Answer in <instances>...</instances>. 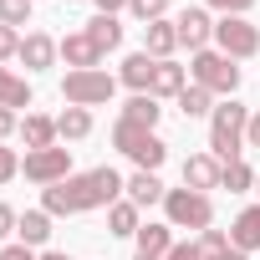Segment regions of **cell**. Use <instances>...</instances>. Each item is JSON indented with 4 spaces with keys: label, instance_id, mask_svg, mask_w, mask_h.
I'll return each mask as SVG.
<instances>
[{
    "label": "cell",
    "instance_id": "obj_1",
    "mask_svg": "<svg viewBox=\"0 0 260 260\" xmlns=\"http://www.w3.org/2000/svg\"><path fill=\"white\" fill-rule=\"evenodd\" d=\"M122 194H127V179L102 164V169H87V174H72V179L41 189V209L46 214H87V209H112Z\"/></svg>",
    "mask_w": 260,
    "mask_h": 260
},
{
    "label": "cell",
    "instance_id": "obj_2",
    "mask_svg": "<svg viewBox=\"0 0 260 260\" xmlns=\"http://www.w3.org/2000/svg\"><path fill=\"white\" fill-rule=\"evenodd\" d=\"M245 127H250V107L235 102V97H224V102L209 112V153H214L219 164H235V158L245 153Z\"/></svg>",
    "mask_w": 260,
    "mask_h": 260
},
{
    "label": "cell",
    "instance_id": "obj_3",
    "mask_svg": "<svg viewBox=\"0 0 260 260\" xmlns=\"http://www.w3.org/2000/svg\"><path fill=\"white\" fill-rule=\"evenodd\" d=\"M112 148L117 153H127L138 169H148V174H158L164 169V158H169V143L158 138V127H143V122H127V117H117L112 122Z\"/></svg>",
    "mask_w": 260,
    "mask_h": 260
},
{
    "label": "cell",
    "instance_id": "obj_4",
    "mask_svg": "<svg viewBox=\"0 0 260 260\" xmlns=\"http://www.w3.org/2000/svg\"><path fill=\"white\" fill-rule=\"evenodd\" d=\"M189 72H194V87H204V92H214V97H235V87H240V67L224 56V51H194V61H189Z\"/></svg>",
    "mask_w": 260,
    "mask_h": 260
},
{
    "label": "cell",
    "instance_id": "obj_5",
    "mask_svg": "<svg viewBox=\"0 0 260 260\" xmlns=\"http://www.w3.org/2000/svg\"><path fill=\"white\" fill-rule=\"evenodd\" d=\"M164 214H169V224L174 230H209L214 224V204H209V194H199V189H169L164 194Z\"/></svg>",
    "mask_w": 260,
    "mask_h": 260
},
{
    "label": "cell",
    "instance_id": "obj_6",
    "mask_svg": "<svg viewBox=\"0 0 260 260\" xmlns=\"http://www.w3.org/2000/svg\"><path fill=\"white\" fill-rule=\"evenodd\" d=\"M214 51H224L230 61H245L260 51V26L245 16H219L214 21Z\"/></svg>",
    "mask_w": 260,
    "mask_h": 260
},
{
    "label": "cell",
    "instance_id": "obj_7",
    "mask_svg": "<svg viewBox=\"0 0 260 260\" xmlns=\"http://www.w3.org/2000/svg\"><path fill=\"white\" fill-rule=\"evenodd\" d=\"M112 92H117V77H107L102 67H92V72H67V77H61V97H67L72 107L112 102Z\"/></svg>",
    "mask_w": 260,
    "mask_h": 260
},
{
    "label": "cell",
    "instance_id": "obj_8",
    "mask_svg": "<svg viewBox=\"0 0 260 260\" xmlns=\"http://www.w3.org/2000/svg\"><path fill=\"white\" fill-rule=\"evenodd\" d=\"M21 174H26L31 184L51 189V184L72 179V148H31V153H26V164H21Z\"/></svg>",
    "mask_w": 260,
    "mask_h": 260
},
{
    "label": "cell",
    "instance_id": "obj_9",
    "mask_svg": "<svg viewBox=\"0 0 260 260\" xmlns=\"http://www.w3.org/2000/svg\"><path fill=\"white\" fill-rule=\"evenodd\" d=\"M174 31H179V46H189V51H204L214 41V21H209L204 6H184L174 16Z\"/></svg>",
    "mask_w": 260,
    "mask_h": 260
},
{
    "label": "cell",
    "instance_id": "obj_10",
    "mask_svg": "<svg viewBox=\"0 0 260 260\" xmlns=\"http://www.w3.org/2000/svg\"><path fill=\"white\" fill-rule=\"evenodd\" d=\"M56 51H61V61H67L72 72H92V67H102V46H97L87 31L61 36V41H56Z\"/></svg>",
    "mask_w": 260,
    "mask_h": 260
},
{
    "label": "cell",
    "instance_id": "obj_11",
    "mask_svg": "<svg viewBox=\"0 0 260 260\" xmlns=\"http://www.w3.org/2000/svg\"><path fill=\"white\" fill-rule=\"evenodd\" d=\"M219 174H224V164L214 158V153H189L184 158V189H219Z\"/></svg>",
    "mask_w": 260,
    "mask_h": 260
},
{
    "label": "cell",
    "instance_id": "obj_12",
    "mask_svg": "<svg viewBox=\"0 0 260 260\" xmlns=\"http://www.w3.org/2000/svg\"><path fill=\"white\" fill-rule=\"evenodd\" d=\"M143 51H148L153 61H174V51H179V31H174L169 16L153 21V26H143Z\"/></svg>",
    "mask_w": 260,
    "mask_h": 260
},
{
    "label": "cell",
    "instance_id": "obj_13",
    "mask_svg": "<svg viewBox=\"0 0 260 260\" xmlns=\"http://www.w3.org/2000/svg\"><path fill=\"white\" fill-rule=\"evenodd\" d=\"M56 56H61V51H56V41H51L46 31H31V36L21 41V61H26V72H46Z\"/></svg>",
    "mask_w": 260,
    "mask_h": 260
},
{
    "label": "cell",
    "instance_id": "obj_14",
    "mask_svg": "<svg viewBox=\"0 0 260 260\" xmlns=\"http://www.w3.org/2000/svg\"><path fill=\"white\" fill-rule=\"evenodd\" d=\"M230 245L235 250H260V204H250V209H240L235 214V224H230Z\"/></svg>",
    "mask_w": 260,
    "mask_h": 260
},
{
    "label": "cell",
    "instance_id": "obj_15",
    "mask_svg": "<svg viewBox=\"0 0 260 260\" xmlns=\"http://www.w3.org/2000/svg\"><path fill=\"white\" fill-rule=\"evenodd\" d=\"M153 67H158V61H153L148 51H133V56L122 61L117 82H122V87H133V92H148V87H153Z\"/></svg>",
    "mask_w": 260,
    "mask_h": 260
},
{
    "label": "cell",
    "instance_id": "obj_16",
    "mask_svg": "<svg viewBox=\"0 0 260 260\" xmlns=\"http://www.w3.org/2000/svg\"><path fill=\"white\" fill-rule=\"evenodd\" d=\"M21 138H26V153H31V148H56V117L26 112V122H21Z\"/></svg>",
    "mask_w": 260,
    "mask_h": 260
},
{
    "label": "cell",
    "instance_id": "obj_17",
    "mask_svg": "<svg viewBox=\"0 0 260 260\" xmlns=\"http://www.w3.org/2000/svg\"><path fill=\"white\" fill-rule=\"evenodd\" d=\"M164 184H158V174H148V169H138L133 179H127V199H133L138 209H148V204H164Z\"/></svg>",
    "mask_w": 260,
    "mask_h": 260
},
{
    "label": "cell",
    "instance_id": "obj_18",
    "mask_svg": "<svg viewBox=\"0 0 260 260\" xmlns=\"http://www.w3.org/2000/svg\"><path fill=\"white\" fill-rule=\"evenodd\" d=\"M184 87H189L184 67H179V61H158V67H153V87H148V97H179Z\"/></svg>",
    "mask_w": 260,
    "mask_h": 260
},
{
    "label": "cell",
    "instance_id": "obj_19",
    "mask_svg": "<svg viewBox=\"0 0 260 260\" xmlns=\"http://www.w3.org/2000/svg\"><path fill=\"white\" fill-rule=\"evenodd\" d=\"M16 240H21V245H31V250H36V245H46V240H51V214H46V209H26V214H21V224H16Z\"/></svg>",
    "mask_w": 260,
    "mask_h": 260
},
{
    "label": "cell",
    "instance_id": "obj_20",
    "mask_svg": "<svg viewBox=\"0 0 260 260\" xmlns=\"http://www.w3.org/2000/svg\"><path fill=\"white\" fill-rule=\"evenodd\" d=\"M174 245H179V240H174V224H169V219H164V224H143V230H138V255H158V260H164Z\"/></svg>",
    "mask_w": 260,
    "mask_h": 260
},
{
    "label": "cell",
    "instance_id": "obj_21",
    "mask_svg": "<svg viewBox=\"0 0 260 260\" xmlns=\"http://www.w3.org/2000/svg\"><path fill=\"white\" fill-rule=\"evenodd\" d=\"M0 107H31V82L26 77H16L11 67H0Z\"/></svg>",
    "mask_w": 260,
    "mask_h": 260
},
{
    "label": "cell",
    "instance_id": "obj_22",
    "mask_svg": "<svg viewBox=\"0 0 260 260\" xmlns=\"http://www.w3.org/2000/svg\"><path fill=\"white\" fill-rule=\"evenodd\" d=\"M92 133V112L87 107H67L61 117H56V138H67V143H82Z\"/></svg>",
    "mask_w": 260,
    "mask_h": 260
},
{
    "label": "cell",
    "instance_id": "obj_23",
    "mask_svg": "<svg viewBox=\"0 0 260 260\" xmlns=\"http://www.w3.org/2000/svg\"><path fill=\"white\" fill-rule=\"evenodd\" d=\"M143 224H138V204L133 199H117L112 209H107V235H138Z\"/></svg>",
    "mask_w": 260,
    "mask_h": 260
},
{
    "label": "cell",
    "instance_id": "obj_24",
    "mask_svg": "<svg viewBox=\"0 0 260 260\" xmlns=\"http://www.w3.org/2000/svg\"><path fill=\"white\" fill-rule=\"evenodd\" d=\"M158 97H148V92H133V97H127V107H122V117L127 122H143V127H158Z\"/></svg>",
    "mask_w": 260,
    "mask_h": 260
},
{
    "label": "cell",
    "instance_id": "obj_25",
    "mask_svg": "<svg viewBox=\"0 0 260 260\" xmlns=\"http://www.w3.org/2000/svg\"><path fill=\"white\" fill-rule=\"evenodd\" d=\"M87 36H92L102 51L122 46V26H117V16H92V21H87Z\"/></svg>",
    "mask_w": 260,
    "mask_h": 260
},
{
    "label": "cell",
    "instance_id": "obj_26",
    "mask_svg": "<svg viewBox=\"0 0 260 260\" xmlns=\"http://www.w3.org/2000/svg\"><path fill=\"white\" fill-rule=\"evenodd\" d=\"M179 112H184V117H209V112H214V92H204V87L189 82V87L179 92Z\"/></svg>",
    "mask_w": 260,
    "mask_h": 260
},
{
    "label": "cell",
    "instance_id": "obj_27",
    "mask_svg": "<svg viewBox=\"0 0 260 260\" xmlns=\"http://www.w3.org/2000/svg\"><path fill=\"white\" fill-rule=\"evenodd\" d=\"M219 189H230V194H245V189H255V169H250L245 158L224 164V174H219Z\"/></svg>",
    "mask_w": 260,
    "mask_h": 260
},
{
    "label": "cell",
    "instance_id": "obj_28",
    "mask_svg": "<svg viewBox=\"0 0 260 260\" xmlns=\"http://www.w3.org/2000/svg\"><path fill=\"white\" fill-rule=\"evenodd\" d=\"M31 11H36V0H0V26H26L31 21Z\"/></svg>",
    "mask_w": 260,
    "mask_h": 260
},
{
    "label": "cell",
    "instance_id": "obj_29",
    "mask_svg": "<svg viewBox=\"0 0 260 260\" xmlns=\"http://www.w3.org/2000/svg\"><path fill=\"white\" fill-rule=\"evenodd\" d=\"M127 11H133L143 26H153V21H164V16H169V0H127Z\"/></svg>",
    "mask_w": 260,
    "mask_h": 260
},
{
    "label": "cell",
    "instance_id": "obj_30",
    "mask_svg": "<svg viewBox=\"0 0 260 260\" xmlns=\"http://www.w3.org/2000/svg\"><path fill=\"white\" fill-rule=\"evenodd\" d=\"M199 250H204V260H219V255H224V250H230V235H224V230H214V224H209V230H204V235H199Z\"/></svg>",
    "mask_w": 260,
    "mask_h": 260
},
{
    "label": "cell",
    "instance_id": "obj_31",
    "mask_svg": "<svg viewBox=\"0 0 260 260\" xmlns=\"http://www.w3.org/2000/svg\"><path fill=\"white\" fill-rule=\"evenodd\" d=\"M21 41H26V36H21L16 26H0V61H11V56H21Z\"/></svg>",
    "mask_w": 260,
    "mask_h": 260
},
{
    "label": "cell",
    "instance_id": "obj_32",
    "mask_svg": "<svg viewBox=\"0 0 260 260\" xmlns=\"http://www.w3.org/2000/svg\"><path fill=\"white\" fill-rule=\"evenodd\" d=\"M21 174V158H16V148H6V143H0V184H11Z\"/></svg>",
    "mask_w": 260,
    "mask_h": 260
},
{
    "label": "cell",
    "instance_id": "obj_33",
    "mask_svg": "<svg viewBox=\"0 0 260 260\" xmlns=\"http://www.w3.org/2000/svg\"><path fill=\"white\" fill-rule=\"evenodd\" d=\"M204 6H209V11H219V16H245L255 0H204Z\"/></svg>",
    "mask_w": 260,
    "mask_h": 260
},
{
    "label": "cell",
    "instance_id": "obj_34",
    "mask_svg": "<svg viewBox=\"0 0 260 260\" xmlns=\"http://www.w3.org/2000/svg\"><path fill=\"white\" fill-rule=\"evenodd\" d=\"M0 260H41V255H36L31 245H21V240H16V245H6V250H0Z\"/></svg>",
    "mask_w": 260,
    "mask_h": 260
},
{
    "label": "cell",
    "instance_id": "obj_35",
    "mask_svg": "<svg viewBox=\"0 0 260 260\" xmlns=\"http://www.w3.org/2000/svg\"><path fill=\"white\" fill-rule=\"evenodd\" d=\"M16 224H21V214H16L11 204H0V240H6V235H16Z\"/></svg>",
    "mask_w": 260,
    "mask_h": 260
},
{
    "label": "cell",
    "instance_id": "obj_36",
    "mask_svg": "<svg viewBox=\"0 0 260 260\" xmlns=\"http://www.w3.org/2000/svg\"><path fill=\"white\" fill-rule=\"evenodd\" d=\"M164 260H204V250H199V245H174Z\"/></svg>",
    "mask_w": 260,
    "mask_h": 260
},
{
    "label": "cell",
    "instance_id": "obj_37",
    "mask_svg": "<svg viewBox=\"0 0 260 260\" xmlns=\"http://www.w3.org/2000/svg\"><path fill=\"white\" fill-rule=\"evenodd\" d=\"M16 127H21V122H16V112H11V107H0V143H6Z\"/></svg>",
    "mask_w": 260,
    "mask_h": 260
},
{
    "label": "cell",
    "instance_id": "obj_38",
    "mask_svg": "<svg viewBox=\"0 0 260 260\" xmlns=\"http://www.w3.org/2000/svg\"><path fill=\"white\" fill-rule=\"evenodd\" d=\"M245 148H260V112H250V127H245Z\"/></svg>",
    "mask_w": 260,
    "mask_h": 260
},
{
    "label": "cell",
    "instance_id": "obj_39",
    "mask_svg": "<svg viewBox=\"0 0 260 260\" xmlns=\"http://www.w3.org/2000/svg\"><path fill=\"white\" fill-rule=\"evenodd\" d=\"M97 6V16H117V11H127V0H92Z\"/></svg>",
    "mask_w": 260,
    "mask_h": 260
},
{
    "label": "cell",
    "instance_id": "obj_40",
    "mask_svg": "<svg viewBox=\"0 0 260 260\" xmlns=\"http://www.w3.org/2000/svg\"><path fill=\"white\" fill-rule=\"evenodd\" d=\"M219 260H250V255H245V250H235V245H230V250H224V255H219Z\"/></svg>",
    "mask_w": 260,
    "mask_h": 260
},
{
    "label": "cell",
    "instance_id": "obj_41",
    "mask_svg": "<svg viewBox=\"0 0 260 260\" xmlns=\"http://www.w3.org/2000/svg\"><path fill=\"white\" fill-rule=\"evenodd\" d=\"M41 260H72V255H61V250H46V255H41Z\"/></svg>",
    "mask_w": 260,
    "mask_h": 260
},
{
    "label": "cell",
    "instance_id": "obj_42",
    "mask_svg": "<svg viewBox=\"0 0 260 260\" xmlns=\"http://www.w3.org/2000/svg\"><path fill=\"white\" fill-rule=\"evenodd\" d=\"M133 260H158V255H133Z\"/></svg>",
    "mask_w": 260,
    "mask_h": 260
},
{
    "label": "cell",
    "instance_id": "obj_43",
    "mask_svg": "<svg viewBox=\"0 0 260 260\" xmlns=\"http://www.w3.org/2000/svg\"><path fill=\"white\" fill-rule=\"evenodd\" d=\"M255 194H260V174H255Z\"/></svg>",
    "mask_w": 260,
    "mask_h": 260
},
{
    "label": "cell",
    "instance_id": "obj_44",
    "mask_svg": "<svg viewBox=\"0 0 260 260\" xmlns=\"http://www.w3.org/2000/svg\"><path fill=\"white\" fill-rule=\"evenodd\" d=\"M67 6H77V0H67Z\"/></svg>",
    "mask_w": 260,
    "mask_h": 260
}]
</instances>
